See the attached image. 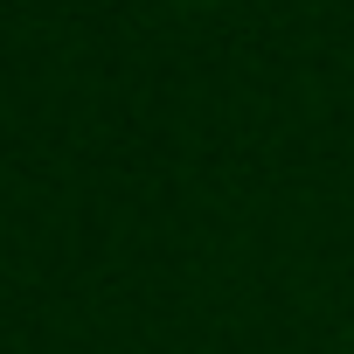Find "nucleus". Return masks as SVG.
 Masks as SVG:
<instances>
[{"label": "nucleus", "instance_id": "nucleus-1", "mask_svg": "<svg viewBox=\"0 0 354 354\" xmlns=\"http://www.w3.org/2000/svg\"><path fill=\"white\" fill-rule=\"evenodd\" d=\"M188 8H216V0H188Z\"/></svg>", "mask_w": 354, "mask_h": 354}]
</instances>
